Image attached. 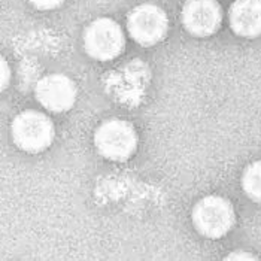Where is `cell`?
Listing matches in <instances>:
<instances>
[{
    "label": "cell",
    "instance_id": "6da1fadb",
    "mask_svg": "<svg viewBox=\"0 0 261 261\" xmlns=\"http://www.w3.org/2000/svg\"><path fill=\"white\" fill-rule=\"evenodd\" d=\"M11 132L15 145L27 152H40L54 139L53 121L38 111H24L17 115Z\"/></svg>",
    "mask_w": 261,
    "mask_h": 261
},
{
    "label": "cell",
    "instance_id": "7a4b0ae2",
    "mask_svg": "<svg viewBox=\"0 0 261 261\" xmlns=\"http://www.w3.org/2000/svg\"><path fill=\"white\" fill-rule=\"evenodd\" d=\"M94 143L103 157L114 161H124L135 154L138 135L130 122L109 120L96 130Z\"/></svg>",
    "mask_w": 261,
    "mask_h": 261
},
{
    "label": "cell",
    "instance_id": "3957f363",
    "mask_svg": "<svg viewBox=\"0 0 261 261\" xmlns=\"http://www.w3.org/2000/svg\"><path fill=\"white\" fill-rule=\"evenodd\" d=\"M234 209L231 203L220 196L201 199L193 211V222L203 236L220 239L234 225Z\"/></svg>",
    "mask_w": 261,
    "mask_h": 261
},
{
    "label": "cell",
    "instance_id": "277c9868",
    "mask_svg": "<svg viewBox=\"0 0 261 261\" xmlns=\"http://www.w3.org/2000/svg\"><path fill=\"white\" fill-rule=\"evenodd\" d=\"M125 38L121 27L111 18L93 21L84 33V46L90 57L108 61L124 51Z\"/></svg>",
    "mask_w": 261,
    "mask_h": 261
},
{
    "label": "cell",
    "instance_id": "5b68a950",
    "mask_svg": "<svg viewBox=\"0 0 261 261\" xmlns=\"http://www.w3.org/2000/svg\"><path fill=\"white\" fill-rule=\"evenodd\" d=\"M128 32L138 43L149 46L164 39L169 20L166 12L155 5H141L128 17Z\"/></svg>",
    "mask_w": 261,
    "mask_h": 261
},
{
    "label": "cell",
    "instance_id": "8992f818",
    "mask_svg": "<svg viewBox=\"0 0 261 261\" xmlns=\"http://www.w3.org/2000/svg\"><path fill=\"white\" fill-rule=\"evenodd\" d=\"M78 96L75 82L61 73L46 75L36 85V99L43 108L51 112L69 111Z\"/></svg>",
    "mask_w": 261,
    "mask_h": 261
},
{
    "label": "cell",
    "instance_id": "52a82bcc",
    "mask_svg": "<svg viewBox=\"0 0 261 261\" xmlns=\"http://www.w3.org/2000/svg\"><path fill=\"white\" fill-rule=\"evenodd\" d=\"M222 21V9L217 0H188L182 9L185 29L199 38L214 35Z\"/></svg>",
    "mask_w": 261,
    "mask_h": 261
},
{
    "label": "cell",
    "instance_id": "ba28073f",
    "mask_svg": "<svg viewBox=\"0 0 261 261\" xmlns=\"http://www.w3.org/2000/svg\"><path fill=\"white\" fill-rule=\"evenodd\" d=\"M231 30L242 38L261 35V0H236L230 8Z\"/></svg>",
    "mask_w": 261,
    "mask_h": 261
},
{
    "label": "cell",
    "instance_id": "9c48e42d",
    "mask_svg": "<svg viewBox=\"0 0 261 261\" xmlns=\"http://www.w3.org/2000/svg\"><path fill=\"white\" fill-rule=\"evenodd\" d=\"M242 188L251 200L261 203V160L246 167L242 176Z\"/></svg>",
    "mask_w": 261,
    "mask_h": 261
},
{
    "label": "cell",
    "instance_id": "30bf717a",
    "mask_svg": "<svg viewBox=\"0 0 261 261\" xmlns=\"http://www.w3.org/2000/svg\"><path fill=\"white\" fill-rule=\"evenodd\" d=\"M11 81V67L8 61L0 56V93L9 85Z\"/></svg>",
    "mask_w": 261,
    "mask_h": 261
},
{
    "label": "cell",
    "instance_id": "8fae6325",
    "mask_svg": "<svg viewBox=\"0 0 261 261\" xmlns=\"http://www.w3.org/2000/svg\"><path fill=\"white\" fill-rule=\"evenodd\" d=\"M33 6H36L38 9H43V11H48V9H54V8H59L64 0H29Z\"/></svg>",
    "mask_w": 261,
    "mask_h": 261
},
{
    "label": "cell",
    "instance_id": "7c38bea8",
    "mask_svg": "<svg viewBox=\"0 0 261 261\" xmlns=\"http://www.w3.org/2000/svg\"><path fill=\"white\" fill-rule=\"evenodd\" d=\"M227 260H255L254 255L249 254H243V252H238V254H231L227 257Z\"/></svg>",
    "mask_w": 261,
    "mask_h": 261
}]
</instances>
